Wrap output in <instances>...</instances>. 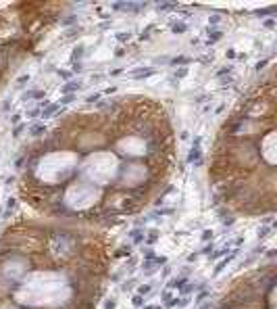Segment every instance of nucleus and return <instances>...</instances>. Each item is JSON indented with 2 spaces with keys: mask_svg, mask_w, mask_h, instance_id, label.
Listing matches in <instances>:
<instances>
[{
  "mask_svg": "<svg viewBox=\"0 0 277 309\" xmlns=\"http://www.w3.org/2000/svg\"><path fill=\"white\" fill-rule=\"evenodd\" d=\"M115 11H123V13H138L142 6H146V4H142V2H113L111 4Z\"/></svg>",
  "mask_w": 277,
  "mask_h": 309,
  "instance_id": "nucleus-1",
  "label": "nucleus"
},
{
  "mask_svg": "<svg viewBox=\"0 0 277 309\" xmlns=\"http://www.w3.org/2000/svg\"><path fill=\"white\" fill-rule=\"evenodd\" d=\"M154 73H156L154 67H138V69L127 73V77H129V80H144V77H150Z\"/></svg>",
  "mask_w": 277,
  "mask_h": 309,
  "instance_id": "nucleus-2",
  "label": "nucleus"
},
{
  "mask_svg": "<svg viewBox=\"0 0 277 309\" xmlns=\"http://www.w3.org/2000/svg\"><path fill=\"white\" fill-rule=\"evenodd\" d=\"M58 111H63V107H60L58 102H52V105H48L46 109H42L40 115H42V119H50V117H54Z\"/></svg>",
  "mask_w": 277,
  "mask_h": 309,
  "instance_id": "nucleus-3",
  "label": "nucleus"
},
{
  "mask_svg": "<svg viewBox=\"0 0 277 309\" xmlns=\"http://www.w3.org/2000/svg\"><path fill=\"white\" fill-rule=\"evenodd\" d=\"M81 88V80H71V82H67L63 88H60V92L67 96V94H73V92H77Z\"/></svg>",
  "mask_w": 277,
  "mask_h": 309,
  "instance_id": "nucleus-4",
  "label": "nucleus"
},
{
  "mask_svg": "<svg viewBox=\"0 0 277 309\" xmlns=\"http://www.w3.org/2000/svg\"><path fill=\"white\" fill-rule=\"evenodd\" d=\"M44 132H46V125H44L42 121H34V123H31V128H29V136L38 138V136H42Z\"/></svg>",
  "mask_w": 277,
  "mask_h": 309,
  "instance_id": "nucleus-5",
  "label": "nucleus"
},
{
  "mask_svg": "<svg viewBox=\"0 0 277 309\" xmlns=\"http://www.w3.org/2000/svg\"><path fill=\"white\" fill-rule=\"evenodd\" d=\"M235 255H238V251H233V253H229V255H227V257H225V259H223V261H221L219 265L215 267V276H219V274H221V270H223V267H225L227 263H231V259H233Z\"/></svg>",
  "mask_w": 277,
  "mask_h": 309,
  "instance_id": "nucleus-6",
  "label": "nucleus"
},
{
  "mask_svg": "<svg viewBox=\"0 0 277 309\" xmlns=\"http://www.w3.org/2000/svg\"><path fill=\"white\" fill-rule=\"evenodd\" d=\"M200 157H202V153H200V146H192V151H190V154H188V161H190V163H198V161H200Z\"/></svg>",
  "mask_w": 277,
  "mask_h": 309,
  "instance_id": "nucleus-7",
  "label": "nucleus"
},
{
  "mask_svg": "<svg viewBox=\"0 0 277 309\" xmlns=\"http://www.w3.org/2000/svg\"><path fill=\"white\" fill-rule=\"evenodd\" d=\"M29 98L40 100V98H44V92H42V90H29V92H25V94H23V100H29Z\"/></svg>",
  "mask_w": 277,
  "mask_h": 309,
  "instance_id": "nucleus-8",
  "label": "nucleus"
},
{
  "mask_svg": "<svg viewBox=\"0 0 277 309\" xmlns=\"http://www.w3.org/2000/svg\"><path fill=\"white\" fill-rule=\"evenodd\" d=\"M171 32H173V34H184V32H188V25H185L184 21H177V23L171 25Z\"/></svg>",
  "mask_w": 277,
  "mask_h": 309,
  "instance_id": "nucleus-9",
  "label": "nucleus"
},
{
  "mask_svg": "<svg viewBox=\"0 0 277 309\" xmlns=\"http://www.w3.org/2000/svg\"><path fill=\"white\" fill-rule=\"evenodd\" d=\"M156 6H159V11H162V13H167V11H173V9H177V4H175V2H159Z\"/></svg>",
  "mask_w": 277,
  "mask_h": 309,
  "instance_id": "nucleus-10",
  "label": "nucleus"
},
{
  "mask_svg": "<svg viewBox=\"0 0 277 309\" xmlns=\"http://www.w3.org/2000/svg\"><path fill=\"white\" fill-rule=\"evenodd\" d=\"M169 63L177 67V65H188V63H192V59H190V57H175V59H171Z\"/></svg>",
  "mask_w": 277,
  "mask_h": 309,
  "instance_id": "nucleus-11",
  "label": "nucleus"
},
{
  "mask_svg": "<svg viewBox=\"0 0 277 309\" xmlns=\"http://www.w3.org/2000/svg\"><path fill=\"white\" fill-rule=\"evenodd\" d=\"M58 77H63L65 82H71V80H73V71H69V69H60V71H58Z\"/></svg>",
  "mask_w": 277,
  "mask_h": 309,
  "instance_id": "nucleus-12",
  "label": "nucleus"
},
{
  "mask_svg": "<svg viewBox=\"0 0 277 309\" xmlns=\"http://www.w3.org/2000/svg\"><path fill=\"white\" fill-rule=\"evenodd\" d=\"M221 38H223V34H221V32H213V34L208 36V44H217Z\"/></svg>",
  "mask_w": 277,
  "mask_h": 309,
  "instance_id": "nucleus-13",
  "label": "nucleus"
},
{
  "mask_svg": "<svg viewBox=\"0 0 277 309\" xmlns=\"http://www.w3.org/2000/svg\"><path fill=\"white\" fill-rule=\"evenodd\" d=\"M273 13H275V9L269 6V9H263V11H254V15L256 17H265V15H273Z\"/></svg>",
  "mask_w": 277,
  "mask_h": 309,
  "instance_id": "nucleus-14",
  "label": "nucleus"
},
{
  "mask_svg": "<svg viewBox=\"0 0 277 309\" xmlns=\"http://www.w3.org/2000/svg\"><path fill=\"white\" fill-rule=\"evenodd\" d=\"M81 54H83V46H77L75 50H73V54H71V61H79Z\"/></svg>",
  "mask_w": 277,
  "mask_h": 309,
  "instance_id": "nucleus-15",
  "label": "nucleus"
},
{
  "mask_svg": "<svg viewBox=\"0 0 277 309\" xmlns=\"http://www.w3.org/2000/svg\"><path fill=\"white\" fill-rule=\"evenodd\" d=\"M150 292V284H142V286H138V295L140 297H144V295H148Z\"/></svg>",
  "mask_w": 277,
  "mask_h": 309,
  "instance_id": "nucleus-16",
  "label": "nucleus"
},
{
  "mask_svg": "<svg viewBox=\"0 0 277 309\" xmlns=\"http://www.w3.org/2000/svg\"><path fill=\"white\" fill-rule=\"evenodd\" d=\"M73 100H75V94H67L63 100H58V105L63 107V105H69V102H73Z\"/></svg>",
  "mask_w": 277,
  "mask_h": 309,
  "instance_id": "nucleus-17",
  "label": "nucleus"
},
{
  "mask_svg": "<svg viewBox=\"0 0 277 309\" xmlns=\"http://www.w3.org/2000/svg\"><path fill=\"white\" fill-rule=\"evenodd\" d=\"M100 96H102V92H94L86 98V102H96V100H100Z\"/></svg>",
  "mask_w": 277,
  "mask_h": 309,
  "instance_id": "nucleus-18",
  "label": "nucleus"
},
{
  "mask_svg": "<svg viewBox=\"0 0 277 309\" xmlns=\"http://www.w3.org/2000/svg\"><path fill=\"white\" fill-rule=\"evenodd\" d=\"M219 21H221V17H219V15H213V17H210V19H208V27H210V29H213V27H215V25L219 23Z\"/></svg>",
  "mask_w": 277,
  "mask_h": 309,
  "instance_id": "nucleus-19",
  "label": "nucleus"
},
{
  "mask_svg": "<svg viewBox=\"0 0 277 309\" xmlns=\"http://www.w3.org/2000/svg\"><path fill=\"white\" fill-rule=\"evenodd\" d=\"M115 307H117L115 299H106V301H104V309H115Z\"/></svg>",
  "mask_w": 277,
  "mask_h": 309,
  "instance_id": "nucleus-20",
  "label": "nucleus"
},
{
  "mask_svg": "<svg viewBox=\"0 0 277 309\" xmlns=\"http://www.w3.org/2000/svg\"><path fill=\"white\" fill-rule=\"evenodd\" d=\"M185 75H188V69H185V67H181V69L175 71V77H177V80H184Z\"/></svg>",
  "mask_w": 277,
  "mask_h": 309,
  "instance_id": "nucleus-21",
  "label": "nucleus"
},
{
  "mask_svg": "<svg viewBox=\"0 0 277 309\" xmlns=\"http://www.w3.org/2000/svg\"><path fill=\"white\" fill-rule=\"evenodd\" d=\"M271 228H273V226H265V228H261V230H258V238H265L267 234L271 232Z\"/></svg>",
  "mask_w": 277,
  "mask_h": 309,
  "instance_id": "nucleus-22",
  "label": "nucleus"
},
{
  "mask_svg": "<svg viewBox=\"0 0 277 309\" xmlns=\"http://www.w3.org/2000/svg\"><path fill=\"white\" fill-rule=\"evenodd\" d=\"M15 207H17V201H15V199H9V201H6V211H13Z\"/></svg>",
  "mask_w": 277,
  "mask_h": 309,
  "instance_id": "nucleus-23",
  "label": "nucleus"
},
{
  "mask_svg": "<svg viewBox=\"0 0 277 309\" xmlns=\"http://www.w3.org/2000/svg\"><path fill=\"white\" fill-rule=\"evenodd\" d=\"M40 113H42V109H40V107H38V109H31V111L27 113V117H31V119H34V117H38Z\"/></svg>",
  "mask_w": 277,
  "mask_h": 309,
  "instance_id": "nucleus-24",
  "label": "nucleus"
},
{
  "mask_svg": "<svg viewBox=\"0 0 277 309\" xmlns=\"http://www.w3.org/2000/svg\"><path fill=\"white\" fill-rule=\"evenodd\" d=\"M156 238H159V232H150V234H148V244H154Z\"/></svg>",
  "mask_w": 277,
  "mask_h": 309,
  "instance_id": "nucleus-25",
  "label": "nucleus"
},
{
  "mask_svg": "<svg viewBox=\"0 0 277 309\" xmlns=\"http://www.w3.org/2000/svg\"><path fill=\"white\" fill-rule=\"evenodd\" d=\"M29 82V75H21L19 80H17V86H23V84H27Z\"/></svg>",
  "mask_w": 277,
  "mask_h": 309,
  "instance_id": "nucleus-26",
  "label": "nucleus"
},
{
  "mask_svg": "<svg viewBox=\"0 0 277 309\" xmlns=\"http://www.w3.org/2000/svg\"><path fill=\"white\" fill-rule=\"evenodd\" d=\"M263 25H265L267 29H273V27H275V21H273V19H265V23H263Z\"/></svg>",
  "mask_w": 277,
  "mask_h": 309,
  "instance_id": "nucleus-27",
  "label": "nucleus"
},
{
  "mask_svg": "<svg viewBox=\"0 0 277 309\" xmlns=\"http://www.w3.org/2000/svg\"><path fill=\"white\" fill-rule=\"evenodd\" d=\"M129 38H131V34H129V32H127V34H125V32L117 34V40H129Z\"/></svg>",
  "mask_w": 277,
  "mask_h": 309,
  "instance_id": "nucleus-28",
  "label": "nucleus"
},
{
  "mask_svg": "<svg viewBox=\"0 0 277 309\" xmlns=\"http://www.w3.org/2000/svg\"><path fill=\"white\" fill-rule=\"evenodd\" d=\"M9 107H11V98H4V100H2V111L6 113V111H9Z\"/></svg>",
  "mask_w": 277,
  "mask_h": 309,
  "instance_id": "nucleus-29",
  "label": "nucleus"
},
{
  "mask_svg": "<svg viewBox=\"0 0 277 309\" xmlns=\"http://www.w3.org/2000/svg\"><path fill=\"white\" fill-rule=\"evenodd\" d=\"M117 92V86H111V88H104L102 90V94H115Z\"/></svg>",
  "mask_w": 277,
  "mask_h": 309,
  "instance_id": "nucleus-30",
  "label": "nucleus"
},
{
  "mask_svg": "<svg viewBox=\"0 0 277 309\" xmlns=\"http://www.w3.org/2000/svg\"><path fill=\"white\" fill-rule=\"evenodd\" d=\"M267 63H269V61H258V63H256V71H261V69H263V67H265V65H267Z\"/></svg>",
  "mask_w": 277,
  "mask_h": 309,
  "instance_id": "nucleus-31",
  "label": "nucleus"
},
{
  "mask_svg": "<svg viewBox=\"0 0 277 309\" xmlns=\"http://www.w3.org/2000/svg\"><path fill=\"white\" fill-rule=\"evenodd\" d=\"M142 299H144V297H140V295H138V297H133V301H131V303H133L136 307H140V305H142Z\"/></svg>",
  "mask_w": 277,
  "mask_h": 309,
  "instance_id": "nucleus-32",
  "label": "nucleus"
},
{
  "mask_svg": "<svg viewBox=\"0 0 277 309\" xmlns=\"http://www.w3.org/2000/svg\"><path fill=\"white\" fill-rule=\"evenodd\" d=\"M23 128H25V125H17V128L13 130V136H19V134L23 132Z\"/></svg>",
  "mask_w": 277,
  "mask_h": 309,
  "instance_id": "nucleus-33",
  "label": "nucleus"
},
{
  "mask_svg": "<svg viewBox=\"0 0 277 309\" xmlns=\"http://www.w3.org/2000/svg\"><path fill=\"white\" fill-rule=\"evenodd\" d=\"M225 57H227V59H233V57H235V50H233V48H229V50H227V54H225Z\"/></svg>",
  "mask_w": 277,
  "mask_h": 309,
  "instance_id": "nucleus-34",
  "label": "nucleus"
},
{
  "mask_svg": "<svg viewBox=\"0 0 277 309\" xmlns=\"http://www.w3.org/2000/svg\"><path fill=\"white\" fill-rule=\"evenodd\" d=\"M208 297V290H202L200 295H198V301H202V299H206Z\"/></svg>",
  "mask_w": 277,
  "mask_h": 309,
  "instance_id": "nucleus-35",
  "label": "nucleus"
},
{
  "mask_svg": "<svg viewBox=\"0 0 277 309\" xmlns=\"http://www.w3.org/2000/svg\"><path fill=\"white\" fill-rule=\"evenodd\" d=\"M202 238H204V240H208V238H213V232H208V230H206V232L202 234Z\"/></svg>",
  "mask_w": 277,
  "mask_h": 309,
  "instance_id": "nucleus-36",
  "label": "nucleus"
},
{
  "mask_svg": "<svg viewBox=\"0 0 277 309\" xmlns=\"http://www.w3.org/2000/svg\"><path fill=\"white\" fill-rule=\"evenodd\" d=\"M19 119H21V115H13V119H11V121L15 123V125H17V123H19Z\"/></svg>",
  "mask_w": 277,
  "mask_h": 309,
  "instance_id": "nucleus-37",
  "label": "nucleus"
},
{
  "mask_svg": "<svg viewBox=\"0 0 277 309\" xmlns=\"http://www.w3.org/2000/svg\"><path fill=\"white\" fill-rule=\"evenodd\" d=\"M121 73H123V69H113V71H111V75H121Z\"/></svg>",
  "mask_w": 277,
  "mask_h": 309,
  "instance_id": "nucleus-38",
  "label": "nucleus"
},
{
  "mask_svg": "<svg viewBox=\"0 0 277 309\" xmlns=\"http://www.w3.org/2000/svg\"><path fill=\"white\" fill-rule=\"evenodd\" d=\"M142 309H161V305H146V307H142Z\"/></svg>",
  "mask_w": 277,
  "mask_h": 309,
  "instance_id": "nucleus-39",
  "label": "nucleus"
}]
</instances>
